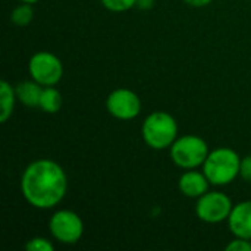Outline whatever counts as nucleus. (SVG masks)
Segmentation results:
<instances>
[{
    "mask_svg": "<svg viewBox=\"0 0 251 251\" xmlns=\"http://www.w3.org/2000/svg\"><path fill=\"white\" fill-rule=\"evenodd\" d=\"M68 178L63 168L51 159L31 162L21 178V193L35 209L49 210L56 207L66 196Z\"/></svg>",
    "mask_w": 251,
    "mask_h": 251,
    "instance_id": "1",
    "label": "nucleus"
},
{
    "mask_svg": "<svg viewBox=\"0 0 251 251\" xmlns=\"http://www.w3.org/2000/svg\"><path fill=\"white\" fill-rule=\"evenodd\" d=\"M241 157L238 153L228 147H219L209 153L203 163V172L210 185H228L240 176Z\"/></svg>",
    "mask_w": 251,
    "mask_h": 251,
    "instance_id": "2",
    "label": "nucleus"
},
{
    "mask_svg": "<svg viewBox=\"0 0 251 251\" xmlns=\"http://www.w3.org/2000/svg\"><path fill=\"white\" fill-rule=\"evenodd\" d=\"M141 135L144 143L153 150L171 149L178 138V124L171 113L157 110L144 119Z\"/></svg>",
    "mask_w": 251,
    "mask_h": 251,
    "instance_id": "3",
    "label": "nucleus"
},
{
    "mask_svg": "<svg viewBox=\"0 0 251 251\" xmlns=\"http://www.w3.org/2000/svg\"><path fill=\"white\" fill-rule=\"evenodd\" d=\"M172 162L181 169H196L203 166L206 157L209 156L207 143L197 135L178 137L169 149Z\"/></svg>",
    "mask_w": 251,
    "mask_h": 251,
    "instance_id": "4",
    "label": "nucleus"
},
{
    "mask_svg": "<svg viewBox=\"0 0 251 251\" xmlns=\"http://www.w3.org/2000/svg\"><path fill=\"white\" fill-rule=\"evenodd\" d=\"M31 79L43 87L56 85L63 76V65L60 59L50 51H37L28 62Z\"/></svg>",
    "mask_w": 251,
    "mask_h": 251,
    "instance_id": "5",
    "label": "nucleus"
},
{
    "mask_svg": "<svg viewBox=\"0 0 251 251\" xmlns=\"http://www.w3.org/2000/svg\"><path fill=\"white\" fill-rule=\"evenodd\" d=\"M49 229L54 240L62 244H76L84 234L82 219L72 210H57L49 221Z\"/></svg>",
    "mask_w": 251,
    "mask_h": 251,
    "instance_id": "6",
    "label": "nucleus"
},
{
    "mask_svg": "<svg viewBox=\"0 0 251 251\" xmlns=\"http://www.w3.org/2000/svg\"><path fill=\"white\" fill-rule=\"evenodd\" d=\"M232 207V201L225 193L207 191L197 199L196 215L206 224H221L228 221Z\"/></svg>",
    "mask_w": 251,
    "mask_h": 251,
    "instance_id": "7",
    "label": "nucleus"
},
{
    "mask_svg": "<svg viewBox=\"0 0 251 251\" xmlns=\"http://www.w3.org/2000/svg\"><path fill=\"white\" fill-rule=\"evenodd\" d=\"M106 109L116 119L131 121L140 115L141 100L134 91L128 88H118L107 96Z\"/></svg>",
    "mask_w": 251,
    "mask_h": 251,
    "instance_id": "8",
    "label": "nucleus"
},
{
    "mask_svg": "<svg viewBox=\"0 0 251 251\" xmlns=\"http://www.w3.org/2000/svg\"><path fill=\"white\" fill-rule=\"evenodd\" d=\"M228 226L235 238L251 240V200L237 203L232 207Z\"/></svg>",
    "mask_w": 251,
    "mask_h": 251,
    "instance_id": "9",
    "label": "nucleus"
},
{
    "mask_svg": "<svg viewBox=\"0 0 251 251\" xmlns=\"http://www.w3.org/2000/svg\"><path fill=\"white\" fill-rule=\"evenodd\" d=\"M209 179L204 175V172H199L194 169H188L184 172L178 181V188L179 191L190 199H199L203 194L209 191Z\"/></svg>",
    "mask_w": 251,
    "mask_h": 251,
    "instance_id": "10",
    "label": "nucleus"
},
{
    "mask_svg": "<svg viewBox=\"0 0 251 251\" xmlns=\"http://www.w3.org/2000/svg\"><path fill=\"white\" fill-rule=\"evenodd\" d=\"M15 91H16V99L19 103H22L26 107H38L40 97L43 93V85H40L34 79L24 81L15 87Z\"/></svg>",
    "mask_w": 251,
    "mask_h": 251,
    "instance_id": "11",
    "label": "nucleus"
},
{
    "mask_svg": "<svg viewBox=\"0 0 251 251\" xmlns=\"http://www.w3.org/2000/svg\"><path fill=\"white\" fill-rule=\"evenodd\" d=\"M16 100L18 99H16L15 88L7 81H1L0 82V122L1 124L7 122V119L12 116Z\"/></svg>",
    "mask_w": 251,
    "mask_h": 251,
    "instance_id": "12",
    "label": "nucleus"
},
{
    "mask_svg": "<svg viewBox=\"0 0 251 251\" xmlns=\"http://www.w3.org/2000/svg\"><path fill=\"white\" fill-rule=\"evenodd\" d=\"M38 107L46 113H56L62 107V94L59 90L54 88V85L43 87V93L40 97Z\"/></svg>",
    "mask_w": 251,
    "mask_h": 251,
    "instance_id": "13",
    "label": "nucleus"
},
{
    "mask_svg": "<svg viewBox=\"0 0 251 251\" xmlns=\"http://www.w3.org/2000/svg\"><path fill=\"white\" fill-rule=\"evenodd\" d=\"M34 18V9L29 3H22L16 6L10 13V21L18 26H26Z\"/></svg>",
    "mask_w": 251,
    "mask_h": 251,
    "instance_id": "14",
    "label": "nucleus"
},
{
    "mask_svg": "<svg viewBox=\"0 0 251 251\" xmlns=\"http://www.w3.org/2000/svg\"><path fill=\"white\" fill-rule=\"evenodd\" d=\"M110 12H126L137 6V0H100Z\"/></svg>",
    "mask_w": 251,
    "mask_h": 251,
    "instance_id": "15",
    "label": "nucleus"
},
{
    "mask_svg": "<svg viewBox=\"0 0 251 251\" xmlns=\"http://www.w3.org/2000/svg\"><path fill=\"white\" fill-rule=\"evenodd\" d=\"M25 249L28 251H53L54 250V246L47 238L35 237V238H31L25 244Z\"/></svg>",
    "mask_w": 251,
    "mask_h": 251,
    "instance_id": "16",
    "label": "nucleus"
},
{
    "mask_svg": "<svg viewBox=\"0 0 251 251\" xmlns=\"http://www.w3.org/2000/svg\"><path fill=\"white\" fill-rule=\"evenodd\" d=\"M226 251H251V241L244 238H237L232 240L228 246Z\"/></svg>",
    "mask_w": 251,
    "mask_h": 251,
    "instance_id": "17",
    "label": "nucleus"
},
{
    "mask_svg": "<svg viewBox=\"0 0 251 251\" xmlns=\"http://www.w3.org/2000/svg\"><path fill=\"white\" fill-rule=\"evenodd\" d=\"M240 176L251 184V156H246L241 159V165H240Z\"/></svg>",
    "mask_w": 251,
    "mask_h": 251,
    "instance_id": "18",
    "label": "nucleus"
},
{
    "mask_svg": "<svg viewBox=\"0 0 251 251\" xmlns=\"http://www.w3.org/2000/svg\"><path fill=\"white\" fill-rule=\"evenodd\" d=\"M187 4L193 6V7H204L207 4H210L213 0H184Z\"/></svg>",
    "mask_w": 251,
    "mask_h": 251,
    "instance_id": "19",
    "label": "nucleus"
},
{
    "mask_svg": "<svg viewBox=\"0 0 251 251\" xmlns=\"http://www.w3.org/2000/svg\"><path fill=\"white\" fill-rule=\"evenodd\" d=\"M154 4V0H137V7L140 9H151Z\"/></svg>",
    "mask_w": 251,
    "mask_h": 251,
    "instance_id": "20",
    "label": "nucleus"
},
{
    "mask_svg": "<svg viewBox=\"0 0 251 251\" xmlns=\"http://www.w3.org/2000/svg\"><path fill=\"white\" fill-rule=\"evenodd\" d=\"M21 3H29V4H34V3H37L38 0H19Z\"/></svg>",
    "mask_w": 251,
    "mask_h": 251,
    "instance_id": "21",
    "label": "nucleus"
},
{
    "mask_svg": "<svg viewBox=\"0 0 251 251\" xmlns=\"http://www.w3.org/2000/svg\"><path fill=\"white\" fill-rule=\"evenodd\" d=\"M250 241H251V240H250Z\"/></svg>",
    "mask_w": 251,
    "mask_h": 251,
    "instance_id": "22",
    "label": "nucleus"
}]
</instances>
